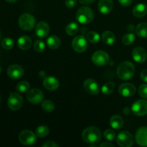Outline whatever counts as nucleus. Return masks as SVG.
<instances>
[{
  "label": "nucleus",
  "instance_id": "nucleus-1",
  "mask_svg": "<svg viewBox=\"0 0 147 147\" xmlns=\"http://www.w3.org/2000/svg\"><path fill=\"white\" fill-rule=\"evenodd\" d=\"M82 137L83 141L88 144H96L100 141L102 137L101 132L98 128L94 126H89L84 129Z\"/></svg>",
  "mask_w": 147,
  "mask_h": 147
},
{
  "label": "nucleus",
  "instance_id": "nucleus-2",
  "mask_svg": "<svg viewBox=\"0 0 147 147\" xmlns=\"http://www.w3.org/2000/svg\"><path fill=\"white\" fill-rule=\"evenodd\" d=\"M135 73V67L133 63L129 61H123L119 64L117 68V75L123 80H130Z\"/></svg>",
  "mask_w": 147,
  "mask_h": 147
},
{
  "label": "nucleus",
  "instance_id": "nucleus-3",
  "mask_svg": "<svg viewBox=\"0 0 147 147\" xmlns=\"http://www.w3.org/2000/svg\"><path fill=\"white\" fill-rule=\"evenodd\" d=\"M76 19L80 24H89L93 19V10L88 7H80L76 13Z\"/></svg>",
  "mask_w": 147,
  "mask_h": 147
},
{
  "label": "nucleus",
  "instance_id": "nucleus-4",
  "mask_svg": "<svg viewBox=\"0 0 147 147\" xmlns=\"http://www.w3.org/2000/svg\"><path fill=\"white\" fill-rule=\"evenodd\" d=\"M19 25L24 31L32 30L35 25V18L31 14L24 13L19 19Z\"/></svg>",
  "mask_w": 147,
  "mask_h": 147
},
{
  "label": "nucleus",
  "instance_id": "nucleus-5",
  "mask_svg": "<svg viewBox=\"0 0 147 147\" xmlns=\"http://www.w3.org/2000/svg\"><path fill=\"white\" fill-rule=\"evenodd\" d=\"M118 144L121 147H130L134 144V138L131 133L126 131L120 132L116 138Z\"/></svg>",
  "mask_w": 147,
  "mask_h": 147
},
{
  "label": "nucleus",
  "instance_id": "nucleus-6",
  "mask_svg": "<svg viewBox=\"0 0 147 147\" xmlns=\"http://www.w3.org/2000/svg\"><path fill=\"white\" fill-rule=\"evenodd\" d=\"M92 61L96 65L104 66L109 63V56L108 53L103 50H98L92 55Z\"/></svg>",
  "mask_w": 147,
  "mask_h": 147
},
{
  "label": "nucleus",
  "instance_id": "nucleus-7",
  "mask_svg": "<svg viewBox=\"0 0 147 147\" xmlns=\"http://www.w3.org/2000/svg\"><path fill=\"white\" fill-rule=\"evenodd\" d=\"M37 135L30 130H24L19 135V140L20 143L25 146H31L34 144L37 140Z\"/></svg>",
  "mask_w": 147,
  "mask_h": 147
},
{
  "label": "nucleus",
  "instance_id": "nucleus-8",
  "mask_svg": "<svg viewBox=\"0 0 147 147\" xmlns=\"http://www.w3.org/2000/svg\"><path fill=\"white\" fill-rule=\"evenodd\" d=\"M23 104V98L19 93H11L7 101L8 107L12 111H17L21 109Z\"/></svg>",
  "mask_w": 147,
  "mask_h": 147
},
{
  "label": "nucleus",
  "instance_id": "nucleus-9",
  "mask_svg": "<svg viewBox=\"0 0 147 147\" xmlns=\"http://www.w3.org/2000/svg\"><path fill=\"white\" fill-rule=\"evenodd\" d=\"M27 98L32 104H39L44 100V93L38 88H33L27 93Z\"/></svg>",
  "mask_w": 147,
  "mask_h": 147
},
{
  "label": "nucleus",
  "instance_id": "nucleus-10",
  "mask_svg": "<svg viewBox=\"0 0 147 147\" xmlns=\"http://www.w3.org/2000/svg\"><path fill=\"white\" fill-rule=\"evenodd\" d=\"M88 47L87 40L83 35H78L72 41V47L77 53H83Z\"/></svg>",
  "mask_w": 147,
  "mask_h": 147
},
{
  "label": "nucleus",
  "instance_id": "nucleus-11",
  "mask_svg": "<svg viewBox=\"0 0 147 147\" xmlns=\"http://www.w3.org/2000/svg\"><path fill=\"white\" fill-rule=\"evenodd\" d=\"M131 111L137 116H143L147 114V100H139L133 103Z\"/></svg>",
  "mask_w": 147,
  "mask_h": 147
},
{
  "label": "nucleus",
  "instance_id": "nucleus-12",
  "mask_svg": "<svg viewBox=\"0 0 147 147\" xmlns=\"http://www.w3.org/2000/svg\"><path fill=\"white\" fill-rule=\"evenodd\" d=\"M7 75L10 78L18 80V79L22 78L24 76V70L22 67L19 65H11L7 68Z\"/></svg>",
  "mask_w": 147,
  "mask_h": 147
},
{
  "label": "nucleus",
  "instance_id": "nucleus-13",
  "mask_svg": "<svg viewBox=\"0 0 147 147\" xmlns=\"http://www.w3.org/2000/svg\"><path fill=\"white\" fill-rule=\"evenodd\" d=\"M83 87L86 91L89 94L96 95L100 91L98 83L92 78H88L83 83Z\"/></svg>",
  "mask_w": 147,
  "mask_h": 147
},
{
  "label": "nucleus",
  "instance_id": "nucleus-14",
  "mask_svg": "<svg viewBox=\"0 0 147 147\" xmlns=\"http://www.w3.org/2000/svg\"><path fill=\"white\" fill-rule=\"evenodd\" d=\"M136 87L131 83H122L119 88V93L123 97H131L136 93Z\"/></svg>",
  "mask_w": 147,
  "mask_h": 147
},
{
  "label": "nucleus",
  "instance_id": "nucleus-15",
  "mask_svg": "<svg viewBox=\"0 0 147 147\" xmlns=\"http://www.w3.org/2000/svg\"><path fill=\"white\" fill-rule=\"evenodd\" d=\"M132 57L136 62L139 63H143L146 60L147 54L146 52L143 47H136L132 50Z\"/></svg>",
  "mask_w": 147,
  "mask_h": 147
},
{
  "label": "nucleus",
  "instance_id": "nucleus-16",
  "mask_svg": "<svg viewBox=\"0 0 147 147\" xmlns=\"http://www.w3.org/2000/svg\"><path fill=\"white\" fill-rule=\"evenodd\" d=\"M136 142L139 146H147V127L140 128L136 131L135 136Z\"/></svg>",
  "mask_w": 147,
  "mask_h": 147
},
{
  "label": "nucleus",
  "instance_id": "nucleus-17",
  "mask_svg": "<svg viewBox=\"0 0 147 147\" xmlns=\"http://www.w3.org/2000/svg\"><path fill=\"white\" fill-rule=\"evenodd\" d=\"M59 86H60L59 80L53 76L45 77L43 80V86L48 90L53 91V90H57Z\"/></svg>",
  "mask_w": 147,
  "mask_h": 147
},
{
  "label": "nucleus",
  "instance_id": "nucleus-18",
  "mask_svg": "<svg viewBox=\"0 0 147 147\" xmlns=\"http://www.w3.org/2000/svg\"><path fill=\"white\" fill-rule=\"evenodd\" d=\"M49 32H50V27L45 22H40L35 27L36 34L40 38L47 37Z\"/></svg>",
  "mask_w": 147,
  "mask_h": 147
},
{
  "label": "nucleus",
  "instance_id": "nucleus-19",
  "mask_svg": "<svg viewBox=\"0 0 147 147\" xmlns=\"http://www.w3.org/2000/svg\"><path fill=\"white\" fill-rule=\"evenodd\" d=\"M113 8V3L112 0H99L98 9L100 13L107 14L112 11Z\"/></svg>",
  "mask_w": 147,
  "mask_h": 147
},
{
  "label": "nucleus",
  "instance_id": "nucleus-20",
  "mask_svg": "<svg viewBox=\"0 0 147 147\" xmlns=\"http://www.w3.org/2000/svg\"><path fill=\"white\" fill-rule=\"evenodd\" d=\"M32 41L28 36H21L17 40V45L21 50H27L31 47Z\"/></svg>",
  "mask_w": 147,
  "mask_h": 147
},
{
  "label": "nucleus",
  "instance_id": "nucleus-21",
  "mask_svg": "<svg viewBox=\"0 0 147 147\" xmlns=\"http://www.w3.org/2000/svg\"><path fill=\"white\" fill-rule=\"evenodd\" d=\"M147 14V6L144 3L136 4L133 9V14L136 17L142 18Z\"/></svg>",
  "mask_w": 147,
  "mask_h": 147
},
{
  "label": "nucleus",
  "instance_id": "nucleus-22",
  "mask_svg": "<svg viewBox=\"0 0 147 147\" xmlns=\"http://www.w3.org/2000/svg\"><path fill=\"white\" fill-rule=\"evenodd\" d=\"M101 39L103 42L108 45H112L116 42V36L111 31H105L102 34Z\"/></svg>",
  "mask_w": 147,
  "mask_h": 147
},
{
  "label": "nucleus",
  "instance_id": "nucleus-23",
  "mask_svg": "<svg viewBox=\"0 0 147 147\" xmlns=\"http://www.w3.org/2000/svg\"><path fill=\"white\" fill-rule=\"evenodd\" d=\"M123 119L121 116L119 115H115L113 116L110 119V125L113 129H120L123 126Z\"/></svg>",
  "mask_w": 147,
  "mask_h": 147
},
{
  "label": "nucleus",
  "instance_id": "nucleus-24",
  "mask_svg": "<svg viewBox=\"0 0 147 147\" xmlns=\"http://www.w3.org/2000/svg\"><path fill=\"white\" fill-rule=\"evenodd\" d=\"M61 41L60 38L55 35H51L49 37L47 40V45L49 48L52 50H55L57 49L60 46Z\"/></svg>",
  "mask_w": 147,
  "mask_h": 147
},
{
  "label": "nucleus",
  "instance_id": "nucleus-25",
  "mask_svg": "<svg viewBox=\"0 0 147 147\" xmlns=\"http://www.w3.org/2000/svg\"><path fill=\"white\" fill-rule=\"evenodd\" d=\"M136 34L142 38H147V23L143 22L138 24L135 29Z\"/></svg>",
  "mask_w": 147,
  "mask_h": 147
},
{
  "label": "nucleus",
  "instance_id": "nucleus-26",
  "mask_svg": "<svg viewBox=\"0 0 147 147\" xmlns=\"http://www.w3.org/2000/svg\"><path fill=\"white\" fill-rule=\"evenodd\" d=\"M115 88V84L113 82H109L103 85L101 87V92L106 96L110 95L113 93Z\"/></svg>",
  "mask_w": 147,
  "mask_h": 147
},
{
  "label": "nucleus",
  "instance_id": "nucleus-27",
  "mask_svg": "<svg viewBox=\"0 0 147 147\" xmlns=\"http://www.w3.org/2000/svg\"><path fill=\"white\" fill-rule=\"evenodd\" d=\"M79 30L78 25L76 22H71L66 26V34L70 36H73L78 32Z\"/></svg>",
  "mask_w": 147,
  "mask_h": 147
},
{
  "label": "nucleus",
  "instance_id": "nucleus-28",
  "mask_svg": "<svg viewBox=\"0 0 147 147\" xmlns=\"http://www.w3.org/2000/svg\"><path fill=\"white\" fill-rule=\"evenodd\" d=\"M50 133V129L46 126H40L36 129V135L40 138H45Z\"/></svg>",
  "mask_w": 147,
  "mask_h": 147
},
{
  "label": "nucleus",
  "instance_id": "nucleus-29",
  "mask_svg": "<svg viewBox=\"0 0 147 147\" xmlns=\"http://www.w3.org/2000/svg\"><path fill=\"white\" fill-rule=\"evenodd\" d=\"M42 108L47 113H51L55 109V104L52 100H45L42 102Z\"/></svg>",
  "mask_w": 147,
  "mask_h": 147
},
{
  "label": "nucleus",
  "instance_id": "nucleus-30",
  "mask_svg": "<svg viewBox=\"0 0 147 147\" xmlns=\"http://www.w3.org/2000/svg\"><path fill=\"white\" fill-rule=\"evenodd\" d=\"M86 39L90 42L93 43V44H96V43H97L100 40V35L96 32L91 31L87 33V34H86Z\"/></svg>",
  "mask_w": 147,
  "mask_h": 147
},
{
  "label": "nucleus",
  "instance_id": "nucleus-31",
  "mask_svg": "<svg viewBox=\"0 0 147 147\" xmlns=\"http://www.w3.org/2000/svg\"><path fill=\"white\" fill-rule=\"evenodd\" d=\"M135 35L133 33L130 32L129 34H125L122 38V42L125 45H131L135 41Z\"/></svg>",
  "mask_w": 147,
  "mask_h": 147
},
{
  "label": "nucleus",
  "instance_id": "nucleus-32",
  "mask_svg": "<svg viewBox=\"0 0 147 147\" xmlns=\"http://www.w3.org/2000/svg\"><path fill=\"white\" fill-rule=\"evenodd\" d=\"M14 41L10 37H6V38L3 39L2 42H1V46L5 50H11L14 47Z\"/></svg>",
  "mask_w": 147,
  "mask_h": 147
},
{
  "label": "nucleus",
  "instance_id": "nucleus-33",
  "mask_svg": "<svg viewBox=\"0 0 147 147\" xmlns=\"http://www.w3.org/2000/svg\"><path fill=\"white\" fill-rule=\"evenodd\" d=\"M30 89V84L27 81H21L16 86V90L20 93H24Z\"/></svg>",
  "mask_w": 147,
  "mask_h": 147
},
{
  "label": "nucleus",
  "instance_id": "nucleus-34",
  "mask_svg": "<svg viewBox=\"0 0 147 147\" xmlns=\"http://www.w3.org/2000/svg\"><path fill=\"white\" fill-rule=\"evenodd\" d=\"M45 47V45L44 42L42 40H38L34 43V50L37 53H42L44 51Z\"/></svg>",
  "mask_w": 147,
  "mask_h": 147
},
{
  "label": "nucleus",
  "instance_id": "nucleus-35",
  "mask_svg": "<svg viewBox=\"0 0 147 147\" xmlns=\"http://www.w3.org/2000/svg\"><path fill=\"white\" fill-rule=\"evenodd\" d=\"M103 136L105 139L108 141H113L116 137V133L112 129H107L105 131L104 134H103Z\"/></svg>",
  "mask_w": 147,
  "mask_h": 147
},
{
  "label": "nucleus",
  "instance_id": "nucleus-36",
  "mask_svg": "<svg viewBox=\"0 0 147 147\" xmlns=\"http://www.w3.org/2000/svg\"><path fill=\"white\" fill-rule=\"evenodd\" d=\"M139 93L142 98H147V84H142L139 86Z\"/></svg>",
  "mask_w": 147,
  "mask_h": 147
},
{
  "label": "nucleus",
  "instance_id": "nucleus-37",
  "mask_svg": "<svg viewBox=\"0 0 147 147\" xmlns=\"http://www.w3.org/2000/svg\"><path fill=\"white\" fill-rule=\"evenodd\" d=\"M77 3V0H65V5L69 8L75 7Z\"/></svg>",
  "mask_w": 147,
  "mask_h": 147
},
{
  "label": "nucleus",
  "instance_id": "nucleus-38",
  "mask_svg": "<svg viewBox=\"0 0 147 147\" xmlns=\"http://www.w3.org/2000/svg\"><path fill=\"white\" fill-rule=\"evenodd\" d=\"M119 2L123 7H129L132 3V0H119Z\"/></svg>",
  "mask_w": 147,
  "mask_h": 147
},
{
  "label": "nucleus",
  "instance_id": "nucleus-39",
  "mask_svg": "<svg viewBox=\"0 0 147 147\" xmlns=\"http://www.w3.org/2000/svg\"><path fill=\"white\" fill-rule=\"evenodd\" d=\"M43 147H58V144L54 142H47L42 145Z\"/></svg>",
  "mask_w": 147,
  "mask_h": 147
},
{
  "label": "nucleus",
  "instance_id": "nucleus-40",
  "mask_svg": "<svg viewBox=\"0 0 147 147\" xmlns=\"http://www.w3.org/2000/svg\"><path fill=\"white\" fill-rule=\"evenodd\" d=\"M141 78L145 83H147V69H145L141 73Z\"/></svg>",
  "mask_w": 147,
  "mask_h": 147
},
{
  "label": "nucleus",
  "instance_id": "nucleus-41",
  "mask_svg": "<svg viewBox=\"0 0 147 147\" xmlns=\"http://www.w3.org/2000/svg\"><path fill=\"white\" fill-rule=\"evenodd\" d=\"M78 1L83 4H90L93 3L95 0H78Z\"/></svg>",
  "mask_w": 147,
  "mask_h": 147
},
{
  "label": "nucleus",
  "instance_id": "nucleus-42",
  "mask_svg": "<svg viewBox=\"0 0 147 147\" xmlns=\"http://www.w3.org/2000/svg\"><path fill=\"white\" fill-rule=\"evenodd\" d=\"M105 146H111L113 147L114 145L113 144L110 143V142H103V143H101L100 144V147H105Z\"/></svg>",
  "mask_w": 147,
  "mask_h": 147
},
{
  "label": "nucleus",
  "instance_id": "nucleus-43",
  "mask_svg": "<svg viewBox=\"0 0 147 147\" xmlns=\"http://www.w3.org/2000/svg\"><path fill=\"white\" fill-rule=\"evenodd\" d=\"M39 76H40V77L41 78H45V72L44 71H41L40 72V73H39Z\"/></svg>",
  "mask_w": 147,
  "mask_h": 147
},
{
  "label": "nucleus",
  "instance_id": "nucleus-44",
  "mask_svg": "<svg viewBox=\"0 0 147 147\" xmlns=\"http://www.w3.org/2000/svg\"><path fill=\"white\" fill-rule=\"evenodd\" d=\"M128 30H129V32H132L134 31V25H129V27H128Z\"/></svg>",
  "mask_w": 147,
  "mask_h": 147
},
{
  "label": "nucleus",
  "instance_id": "nucleus-45",
  "mask_svg": "<svg viewBox=\"0 0 147 147\" xmlns=\"http://www.w3.org/2000/svg\"><path fill=\"white\" fill-rule=\"evenodd\" d=\"M6 1H8V2H9V3H14V2H16V1H18V0H6Z\"/></svg>",
  "mask_w": 147,
  "mask_h": 147
},
{
  "label": "nucleus",
  "instance_id": "nucleus-46",
  "mask_svg": "<svg viewBox=\"0 0 147 147\" xmlns=\"http://www.w3.org/2000/svg\"><path fill=\"white\" fill-rule=\"evenodd\" d=\"M1 66H0V74H1Z\"/></svg>",
  "mask_w": 147,
  "mask_h": 147
},
{
  "label": "nucleus",
  "instance_id": "nucleus-47",
  "mask_svg": "<svg viewBox=\"0 0 147 147\" xmlns=\"http://www.w3.org/2000/svg\"><path fill=\"white\" fill-rule=\"evenodd\" d=\"M0 40H1V32H0Z\"/></svg>",
  "mask_w": 147,
  "mask_h": 147
},
{
  "label": "nucleus",
  "instance_id": "nucleus-48",
  "mask_svg": "<svg viewBox=\"0 0 147 147\" xmlns=\"http://www.w3.org/2000/svg\"><path fill=\"white\" fill-rule=\"evenodd\" d=\"M0 101H1V96H0Z\"/></svg>",
  "mask_w": 147,
  "mask_h": 147
}]
</instances>
